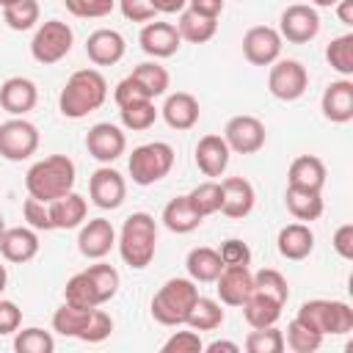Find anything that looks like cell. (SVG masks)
<instances>
[{
  "label": "cell",
  "mask_w": 353,
  "mask_h": 353,
  "mask_svg": "<svg viewBox=\"0 0 353 353\" xmlns=\"http://www.w3.org/2000/svg\"><path fill=\"white\" fill-rule=\"evenodd\" d=\"M108 99V80L99 69H77L61 88L58 110L66 119H85L88 113L99 110Z\"/></svg>",
  "instance_id": "6da1fadb"
},
{
  "label": "cell",
  "mask_w": 353,
  "mask_h": 353,
  "mask_svg": "<svg viewBox=\"0 0 353 353\" xmlns=\"http://www.w3.org/2000/svg\"><path fill=\"white\" fill-rule=\"evenodd\" d=\"M77 179V168L72 163V157L66 154H50L44 160H36L28 174H25V190L28 196L50 204L55 199H61L63 193H69L74 188Z\"/></svg>",
  "instance_id": "7a4b0ae2"
},
{
  "label": "cell",
  "mask_w": 353,
  "mask_h": 353,
  "mask_svg": "<svg viewBox=\"0 0 353 353\" xmlns=\"http://www.w3.org/2000/svg\"><path fill=\"white\" fill-rule=\"evenodd\" d=\"M119 254L124 265L132 270H143L152 265L154 251H157V223L149 212H132L124 218L121 232H119Z\"/></svg>",
  "instance_id": "3957f363"
},
{
  "label": "cell",
  "mask_w": 353,
  "mask_h": 353,
  "mask_svg": "<svg viewBox=\"0 0 353 353\" xmlns=\"http://www.w3.org/2000/svg\"><path fill=\"white\" fill-rule=\"evenodd\" d=\"M199 298V287L196 281L188 276V279H168L152 298L149 309H152V317L160 323V325H185V317L190 312V306L196 303Z\"/></svg>",
  "instance_id": "277c9868"
},
{
  "label": "cell",
  "mask_w": 353,
  "mask_h": 353,
  "mask_svg": "<svg viewBox=\"0 0 353 353\" xmlns=\"http://www.w3.org/2000/svg\"><path fill=\"white\" fill-rule=\"evenodd\" d=\"M295 320H301L306 328L317 331L320 336H342L353 331V309L345 301H325V298H312L303 301Z\"/></svg>",
  "instance_id": "5b68a950"
},
{
  "label": "cell",
  "mask_w": 353,
  "mask_h": 353,
  "mask_svg": "<svg viewBox=\"0 0 353 353\" xmlns=\"http://www.w3.org/2000/svg\"><path fill=\"white\" fill-rule=\"evenodd\" d=\"M130 176L135 185L149 188L154 182H160L163 176H168V171L174 168V149L165 141H152V143H141L132 149L130 160H127Z\"/></svg>",
  "instance_id": "8992f818"
},
{
  "label": "cell",
  "mask_w": 353,
  "mask_h": 353,
  "mask_svg": "<svg viewBox=\"0 0 353 353\" xmlns=\"http://www.w3.org/2000/svg\"><path fill=\"white\" fill-rule=\"evenodd\" d=\"M72 44H74V30L69 28V22H63V19H47L33 33L30 55H33L36 63L52 66V63L63 61L72 52Z\"/></svg>",
  "instance_id": "52a82bcc"
},
{
  "label": "cell",
  "mask_w": 353,
  "mask_h": 353,
  "mask_svg": "<svg viewBox=\"0 0 353 353\" xmlns=\"http://www.w3.org/2000/svg\"><path fill=\"white\" fill-rule=\"evenodd\" d=\"M39 127L25 116H11L0 124V157L8 163H22L39 149Z\"/></svg>",
  "instance_id": "ba28073f"
},
{
  "label": "cell",
  "mask_w": 353,
  "mask_h": 353,
  "mask_svg": "<svg viewBox=\"0 0 353 353\" xmlns=\"http://www.w3.org/2000/svg\"><path fill=\"white\" fill-rule=\"evenodd\" d=\"M309 88V72L295 58H279L268 72V91L281 102H295Z\"/></svg>",
  "instance_id": "9c48e42d"
},
{
  "label": "cell",
  "mask_w": 353,
  "mask_h": 353,
  "mask_svg": "<svg viewBox=\"0 0 353 353\" xmlns=\"http://www.w3.org/2000/svg\"><path fill=\"white\" fill-rule=\"evenodd\" d=\"M320 33V14L314 6L295 3L287 6L279 17V36L290 44H309Z\"/></svg>",
  "instance_id": "30bf717a"
},
{
  "label": "cell",
  "mask_w": 353,
  "mask_h": 353,
  "mask_svg": "<svg viewBox=\"0 0 353 353\" xmlns=\"http://www.w3.org/2000/svg\"><path fill=\"white\" fill-rule=\"evenodd\" d=\"M223 141L237 154H254L265 146V124L248 113L232 116L223 127Z\"/></svg>",
  "instance_id": "8fae6325"
},
{
  "label": "cell",
  "mask_w": 353,
  "mask_h": 353,
  "mask_svg": "<svg viewBox=\"0 0 353 353\" xmlns=\"http://www.w3.org/2000/svg\"><path fill=\"white\" fill-rule=\"evenodd\" d=\"M281 36L270 25H254L243 36V55L251 66H270L281 58Z\"/></svg>",
  "instance_id": "7c38bea8"
},
{
  "label": "cell",
  "mask_w": 353,
  "mask_h": 353,
  "mask_svg": "<svg viewBox=\"0 0 353 353\" xmlns=\"http://www.w3.org/2000/svg\"><path fill=\"white\" fill-rule=\"evenodd\" d=\"M85 149L88 154L102 163V165H110L113 160H119L127 149V135L121 127L110 124V121H99L94 124L88 132H85Z\"/></svg>",
  "instance_id": "4fadbf2b"
},
{
  "label": "cell",
  "mask_w": 353,
  "mask_h": 353,
  "mask_svg": "<svg viewBox=\"0 0 353 353\" xmlns=\"http://www.w3.org/2000/svg\"><path fill=\"white\" fill-rule=\"evenodd\" d=\"M88 196L99 210H119L127 199V182L116 168L102 165L88 176Z\"/></svg>",
  "instance_id": "5bb4252c"
},
{
  "label": "cell",
  "mask_w": 353,
  "mask_h": 353,
  "mask_svg": "<svg viewBox=\"0 0 353 353\" xmlns=\"http://www.w3.org/2000/svg\"><path fill=\"white\" fill-rule=\"evenodd\" d=\"M138 44L146 55H152L154 61L157 58H171L176 55V50L182 47V36L176 30V25L171 22H160V19H152L141 28V36H138Z\"/></svg>",
  "instance_id": "9a60e30c"
},
{
  "label": "cell",
  "mask_w": 353,
  "mask_h": 353,
  "mask_svg": "<svg viewBox=\"0 0 353 353\" xmlns=\"http://www.w3.org/2000/svg\"><path fill=\"white\" fill-rule=\"evenodd\" d=\"M116 245V229L108 218H91L80 226L77 234V251L85 259H102Z\"/></svg>",
  "instance_id": "2e32d148"
},
{
  "label": "cell",
  "mask_w": 353,
  "mask_h": 353,
  "mask_svg": "<svg viewBox=\"0 0 353 353\" xmlns=\"http://www.w3.org/2000/svg\"><path fill=\"white\" fill-rule=\"evenodd\" d=\"M251 287L254 273L248 270V265H223V270L215 279V290L223 306H243L251 295Z\"/></svg>",
  "instance_id": "e0dca14e"
},
{
  "label": "cell",
  "mask_w": 353,
  "mask_h": 353,
  "mask_svg": "<svg viewBox=\"0 0 353 353\" xmlns=\"http://www.w3.org/2000/svg\"><path fill=\"white\" fill-rule=\"evenodd\" d=\"M127 44L124 36L113 28H99L85 39V55L94 66H113L124 58Z\"/></svg>",
  "instance_id": "ac0fdd59"
},
{
  "label": "cell",
  "mask_w": 353,
  "mask_h": 353,
  "mask_svg": "<svg viewBox=\"0 0 353 353\" xmlns=\"http://www.w3.org/2000/svg\"><path fill=\"white\" fill-rule=\"evenodd\" d=\"M229 157H232V149L226 146L223 135H204V138H199V143L193 149L196 168L210 179L223 176V171L229 168Z\"/></svg>",
  "instance_id": "d6986e66"
},
{
  "label": "cell",
  "mask_w": 353,
  "mask_h": 353,
  "mask_svg": "<svg viewBox=\"0 0 353 353\" xmlns=\"http://www.w3.org/2000/svg\"><path fill=\"white\" fill-rule=\"evenodd\" d=\"M320 110L331 124H347L353 119V80L342 77L328 83L320 97Z\"/></svg>",
  "instance_id": "ffe728a7"
},
{
  "label": "cell",
  "mask_w": 353,
  "mask_h": 353,
  "mask_svg": "<svg viewBox=\"0 0 353 353\" xmlns=\"http://www.w3.org/2000/svg\"><path fill=\"white\" fill-rule=\"evenodd\" d=\"M254 185L243 176H226L221 182V212L226 218H245L254 210Z\"/></svg>",
  "instance_id": "44dd1931"
},
{
  "label": "cell",
  "mask_w": 353,
  "mask_h": 353,
  "mask_svg": "<svg viewBox=\"0 0 353 353\" xmlns=\"http://www.w3.org/2000/svg\"><path fill=\"white\" fill-rule=\"evenodd\" d=\"M0 254L14 265H25L39 254V234L30 226H6L0 234Z\"/></svg>",
  "instance_id": "7402d4cb"
},
{
  "label": "cell",
  "mask_w": 353,
  "mask_h": 353,
  "mask_svg": "<svg viewBox=\"0 0 353 353\" xmlns=\"http://www.w3.org/2000/svg\"><path fill=\"white\" fill-rule=\"evenodd\" d=\"M36 102H39V88H36V83L33 80H28V77H8L3 85H0V105H3V110L6 113H11V116H25V113H30L33 108H36Z\"/></svg>",
  "instance_id": "603a6c76"
},
{
  "label": "cell",
  "mask_w": 353,
  "mask_h": 353,
  "mask_svg": "<svg viewBox=\"0 0 353 353\" xmlns=\"http://www.w3.org/2000/svg\"><path fill=\"white\" fill-rule=\"evenodd\" d=\"M160 113H163V119H165V124H168L171 130L185 132V130L196 127V121H199V116H201V108H199V99H196L193 94H188V91H174V94L165 97Z\"/></svg>",
  "instance_id": "cb8c5ba5"
},
{
  "label": "cell",
  "mask_w": 353,
  "mask_h": 353,
  "mask_svg": "<svg viewBox=\"0 0 353 353\" xmlns=\"http://www.w3.org/2000/svg\"><path fill=\"white\" fill-rule=\"evenodd\" d=\"M276 248L284 259H292V262H301L312 254L314 248V232L306 226V223H287L279 229V237H276Z\"/></svg>",
  "instance_id": "d4e9b609"
},
{
  "label": "cell",
  "mask_w": 353,
  "mask_h": 353,
  "mask_svg": "<svg viewBox=\"0 0 353 353\" xmlns=\"http://www.w3.org/2000/svg\"><path fill=\"white\" fill-rule=\"evenodd\" d=\"M85 212H88V204L80 193L69 190L63 193L61 199L50 201V218H52V229H77L83 226L85 221Z\"/></svg>",
  "instance_id": "484cf974"
},
{
  "label": "cell",
  "mask_w": 353,
  "mask_h": 353,
  "mask_svg": "<svg viewBox=\"0 0 353 353\" xmlns=\"http://www.w3.org/2000/svg\"><path fill=\"white\" fill-rule=\"evenodd\" d=\"M281 309H284L281 301H276L270 295H262V292H256L251 287V295L243 303V317H245V323L251 328H265V325H276L279 323Z\"/></svg>",
  "instance_id": "4316f807"
},
{
  "label": "cell",
  "mask_w": 353,
  "mask_h": 353,
  "mask_svg": "<svg viewBox=\"0 0 353 353\" xmlns=\"http://www.w3.org/2000/svg\"><path fill=\"white\" fill-rule=\"evenodd\" d=\"M284 204L292 218L298 221H317L323 215V190H309L298 185H287Z\"/></svg>",
  "instance_id": "83f0119b"
},
{
  "label": "cell",
  "mask_w": 353,
  "mask_h": 353,
  "mask_svg": "<svg viewBox=\"0 0 353 353\" xmlns=\"http://www.w3.org/2000/svg\"><path fill=\"white\" fill-rule=\"evenodd\" d=\"M201 221H204V218L193 210V204L188 201V193L171 199V201L163 207V223H165V229L174 232V234H190V232H196V229L201 226Z\"/></svg>",
  "instance_id": "f1b7e54d"
},
{
  "label": "cell",
  "mask_w": 353,
  "mask_h": 353,
  "mask_svg": "<svg viewBox=\"0 0 353 353\" xmlns=\"http://www.w3.org/2000/svg\"><path fill=\"white\" fill-rule=\"evenodd\" d=\"M185 268H188V276L196 281V284H210L218 279V273L223 270V262H221V254L210 245H196L188 251V259H185Z\"/></svg>",
  "instance_id": "f546056e"
},
{
  "label": "cell",
  "mask_w": 353,
  "mask_h": 353,
  "mask_svg": "<svg viewBox=\"0 0 353 353\" xmlns=\"http://www.w3.org/2000/svg\"><path fill=\"white\" fill-rule=\"evenodd\" d=\"M287 185L309 188V190H323L325 185V163L314 154H301L290 163L287 171Z\"/></svg>",
  "instance_id": "4dcf8cb0"
},
{
  "label": "cell",
  "mask_w": 353,
  "mask_h": 353,
  "mask_svg": "<svg viewBox=\"0 0 353 353\" xmlns=\"http://www.w3.org/2000/svg\"><path fill=\"white\" fill-rule=\"evenodd\" d=\"M94 309H97V306H94ZM94 309H80V306H72V303L63 301V303L55 309V314H52V331H58L61 336H72V339H80V342H83Z\"/></svg>",
  "instance_id": "1f68e13d"
},
{
  "label": "cell",
  "mask_w": 353,
  "mask_h": 353,
  "mask_svg": "<svg viewBox=\"0 0 353 353\" xmlns=\"http://www.w3.org/2000/svg\"><path fill=\"white\" fill-rule=\"evenodd\" d=\"M176 30H179L182 41L204 44V41H210V39L218 33V19H215V17L196 14V11H190V8H185V11H179Z\"/></svg>",
  "instance_id": "d6a6232c"
},
{
  "label": "cell",
  "mask_w": 353,
  "mask_h": 353,
  "mask_svg": "<svg viewBox=\"0 0 353 353\" xmlns=\"http://www.w3.org/2000/svg\"><path fill=\"white\" fill-rule=\"evenodd\" d=\"M223 317H226V314H223V309H221L218 301L199 295L196 303L190 306L188 317H185V325L193 328V331H199V334H201V331H215V328L223 325Z\"/></svg>",
  "instance_id": "836d02e7"
},
{
  "label": "cell",
  "mask_w": 353,
  "mask_h": 353,
  "mask_svg": "<svg viewBox=\"0 0 353 353\" xmlns=\"http://www.w3.org/2000/svg\"><path fill=\"white\" fill-rule=\"evenodd\" d=\"M63 301L72 303V306H80V309H94V306H102V298L91 281V276L85 270L74 273L66 287H63Z\"/></svg>",
  "instance_id": "e575fe53"
},
{
  "label": "cell",
  "mask_w": 353,
  "mask_h": 353,
  "mask_svg": "<svg viewBox=\"0 0 353 353\" xmlns=\"http://www.w3.org/2000/svg\"><path fill=\"white\" fill-rule=\"evenodd\" d=\"M119 119H121V127H124V130L143 132V130H149V127L157 121V108H154L152 99L130 102V105H121V108H119Z\"/></svg>",
  "instance_id": "d590c367"
},
{
  "label": "cell",
  "mask_w": 353,
  "mask_h": 353,
  "mask_svg": "<svg viewBox=\"0 0 353 353\" xmlns=\"http://www.w3.org/2000/svg\"><path fill=\"white\" fill-rule=\"evenodd\" d=\"M130 74L143 85V91H146L152 99H154V97H163V94L168 91V83H171L165 66H160L157 61H143V63H138Z\"/></svg>",
  "instance_id": "8d00e7d4"
},
{
  "label": "cell",
  "mask_w": 353,
  "mask_h": 353,
  "mask_svg": "<svg viewBox=\"0 0 353 353\" xmlns=\"http://www.w3.org/2000/svg\"><path fill=\"white\" fill-rule=\"evenodd\" d=\"M325 61L331 63L334 72H339L342 77H350L353 74V33L334 36L325 47Z\"/></svg>",
  "instance_id": "74e56055"
},
{
  "label": "cell",
  "mask_w": 353,
  "mask_h": 353,
  "mask_svg": "<svg viewBox=\"0 0 353 353\" xmlns=\"http://www.w3.org/2000/svg\"><path fill=\"white\" fill-rule=\"evenodd\" d=\"M188 201L193 204V210H196L201 218L221 212V182L207 179V182L196 185V188L188 193Z\"/></svg>",
  "instance_id": "f35d334b"
},
{
  "label": "cell",
  "mask_w": 353,
  "mask_h": 353,
  "mask_svg": "<svg viewBox=\"0 0 353 353\" xmlns=\"http://www.w3.org/2000/svg\"><path fill=\"white\" fill-rule=\"evenodd\" d=\"M14 350L17 353H52L55 350V339L50 331L44 328H17V336H14Z\"/></svg>",
  "instance_id": "ab89813d"
},
{
  "label": "cell",
  "mask_w": 353,
  "mask_h": 353,
  "mask_svg": "<svg viewBox=\"0 0 353 353\" xmlns=\"http://www.w3.org/2000/svg\"><path fill=\"white\" fill-rule=\"evenodd\" d=\"M39 17H41V8L36 0H17L14 6L3 8V22L11 30H30V28H36Z\"/></svg>",
  "instance_id": "60d3db41"
},
{
  "label": "cell",
  "mask_w": 353,
  "mask_h": 353,
  "mask_svg": "<svg viewBox=\"0 0 353 353\" xmlns=\"http://www.w3.org/2000/svg\"><path fill=\"white\" fill-rule=\"evenodd\" d=\"M323 345V336L312 328H306L301 320H290L287 325V334H284V347L295 350V353H314L317 347Z\"/></svg>",
  "instance_id": "b9f144b4"
},
{
  "label": "cell",
  "mask_w": 353,
  "mask_h": 353,
  "mask_svg": "<svg viewBox=\"0 0 353 353\" xmlns=\"http://www.w3.org/2000/svg\"><path fill=\"white\" fill-rule=\"evenodd\" d=\"M85 273L91 276V281H94V287H97L102 303H108V301L116 298V292H119V281H121V279H119V270H116L113 265H108V262H97V265H88Z\"/></svg>",
  "instance_id": "7bdbcfd3"
},
{
  "label": "cell",
  "mask_w": 353,
  "mask_h": 353,
  "mask_svg": "<svg viewBox=\"0 0 353 353\" xmlns=\"http://www.w3.org/2000/svg\"><path fill=\"white\" fill-rule=\"evenodd\" d=\"M245 350L248 353H281L284 350V334L276 325L254 328L245 336Z\"/></svg>",
  "instance_id": "ee69618b"
},
{
  "label": "cell",
  "mask_w": 353,
  "mask_h": 353,
  "mask_svg": "<svg viewBox=\"0 0 353 353\" xmlns=\"http://www.w3.org/2000/svg\"><path fill=\"white\" fill-rule=\"evenodd\" d=\"M254 290L262 292V295H270V298H276L281 303H287V298H290L287 279L273 268H262V270L254 273Z\"/></svg>",
  "instance_id": "f6af8a7d"
},
{
  "label": "cell",
  "mask_w": 353,
  "mask_h": 353,
  "mask_svg": "<svg viewBox=\"0 0 353 353\" xmlns=\"http://www.w3.org/2000/svg\"><path fill=\"white\" fill-rule=\"evenodd\" d=\"M66 11L80 19H102L116 8V0H63Z\"/></svg>",
  "instance_id": "bcb514c9"
},
{
  "label": "cell",
  "mask_w": 353,
  "mask_h": 353,
  "mask_svg": "<svg viewBox=\"0 0 353 353\" xmlns=\"http://www.w3.org/2000/svg\"><path fill=\"white\" fill-rule=\"evenodd\" d=\"M22 218L28 221L30 229L36 232H52V218H50V204L28 196L25 204H22Z\"/></svg>",
  "instance_id": "7dc6e473"
},
{
  "label": "cell",
  "mask_w": 353,
  "mask_h": 353,
  "mask_svg": "<svg viewBox=\"0 0 353 353\" xmlns=\"http://www.w3.org/2000/svg\"><path fill=\"white\" fill-rule=\"evenodd\" d=\"M204 342L199 336V331H174L165 342H163V353H201Z\"/></svg>",
  "instance_id": "c3c4849f"
},
{
  "label": "cell",
  "mask_w": 353,
  "mask_h": 353,
  "mask_svg": "<svg viewBox=\"0 0 353 353\" xmlns=\"http://www.w3.org/2000/svg\"><path fill=\"white\" fill-rule=\"evenodd\" d=\"M116 3H119V11H121V17H124L127 22H141V25H146V22H152V19L157 17L152 0H116Z\"/></svg>",
  "instance_id": "681fc988"
},
{
  "label": "cell",
  "mask_w": 353,
  "mask_h": 353,
  "mask_svg": "<svg viewBox=\"0 0 353 353\" xmlns=\"http://www.w3.org/2000/svg\"><path fill=\"white\" fill-rule=\"evenodd\" d=\"M113 99H116V105L121 108V105L141 102V99H152V97L143 91V85H141L132 74H127L124 80H119V83H116V88H113Z\"/></svg>",
  "instance_id": "f907efd6"
},
{
  "label": "cell",
  "mask_w": 353,
  "mask_h": 353,
  "mask_svg": "<svg viewBox=\"0 0 353 353\" xmlns=\"http://www.w3.org/2000/svg\"><path fill=\"white\" fill-rule=\"evenodd\" d=\"M218 254H221V262L223 265H251V248H248V243H243L237 237L223 240L221 248H218Z\"/></svg>",
  "instance_id": "816d5d0a"
},
{
  "label": "cell",
  "mask_w": 353,
  "mask_h": 353,
  "mask_svg": "<svg viewBox=\"0 0 353 353\" xmlns=\"http://www.w3.org/2000/svg\"><path fill=\"white\" fill-rule=\"evenodd\" d=\"M110 331H113V317L97 306L94 314H91V323H88V331H85L83 342H91V345L94 342H105L110 336Z\"/></svg>",
  "instance_id": "f5cc1de1"
},
{
  "label": "cell",
  "mask_w": 353,
  "mask_h": 353,
  "mask_svg": "<svg viewBox=\"0 0 353 353\" xmlns=\"http://www.w3.org/2000/svg\"><path fill=\"white\" fill-rule=\"evenodd\" d=\"M19 325H22V309L14 301L0 298V336L14 334Z\"/></svg>",
  "instance_id": "db71d44e"
},
{
  "label": "cell",
  "mask_w": 353,
  "mask_h": 353,
  "mask_svg": "<svg viewBox=\"0 0 353 353\" xmlns=\"http://www.w3.org/2000/svg\"><path fill=\"white\" fill-rule=\"evenodd\" d=\"M331 245H334V251H336L342 259H353V223H342V226L334 232Z\"/></svg>",
  "instance_id": "11a10c76"
},
{
  "label": "cell",
  "mask_w": 353,
  "mask_h": 353,
  "mask_svg": "<svg viewBox=\"0 0 353 353\" xmlns=\"http://www.w3.org/2000/svg\"><path fill=\"white\" fill-rule=\"evenodd\" d=\"M188 8L196 11V14H204V17H221L223 11V0H188Z\"/></svg>",
  "instance_id": "9f6ffc18"
},
{
  "label": "cell",
  "mask_w": 353,
  "mask_h": 353,
  "mask_svg": "<svg viewBox=\"0 0 353 353\" xmlns=\"http://www.w3.org/2000/svg\"><path fill=\"white\" fill-rule=\"evenodd\" d=\"M157 14H179L188 8V0H152Z\"/></svg>",
  "instance_id": "6f0895ef"
},
{
  "label": "cell",
  "mask_w": 353,
  "mask_h": 353,
  "mask_svg": "<svg viewBox=\"0 0 353 353\" xmlns=\"http://www.w3.org/2000/svg\"><path fill=\"white\" fill-rule=\"evenodd\" d=\"M334 8H336L339 22H342L345 28H353V0H339Z\"/></svg>",
  "instance_id": "680465c9"
},
{
  "label": "cell",
  "mask_w": 353,
  "mask_h": 353,
  "mask_svg": "<svg viewBox=\"0 0 353 353\" xmlns=\"http://www.w3.org/2000/svg\"><path fill=\"white\" fill-rule=\"evenodd\" d=\"M204 350H207V353H221V350H226V353H237V350H240V345L226 342V339H215V342L204 345Z\"/></svg>",
  "instance_id": "91938a15"
},
{
  "label": "cell",
  "mask_w": 353,
  "mask_h": 353,
  "mask_svg": "<svg viewBox=\"0 0 353 353\" xmlns=\"http://www.w3.org/2000/svg\"><path fill=\"white\" fill-rule=\"evenodd\" d=\"M336 3H339V0H312L314 8H334Z\"/></svg>",
  "instance_id": "94428289"
},
{
  "label": "cell",
  "mask_w": 353,
  "mask_h": 353,
  "mask_svg": "<svg viewBox=\"0 0 353 353\" xmlns=\"http://www.w3.org/2000/svg\"><path fill=\"white\" fill-rule=\"evenodd\" d=\"M6 284H8V270H6V265L0 262V295H3V290H6Z\"/></svg>",
  "instance_id": "6125c7cd"
},
{
  "label": "cell",
  "mask_w": 353,
  "mask_h": 353,
  "mask_svg": "<svg viewBox=\"0 0 353 353\" xmlns=\"http://www.w3.org/2000/svg\"><path fill=\"white\" fill-rule=\"evenodd\" d=\"M14 3H17V0H0V6H3V8H8V6H14Z\"/></svg>",
  "instance_id": "be15d7a7"
},
{
  "label": "cell",
  "mask_w": 353,
  "mask_h": 353,
  "mask_svg": "<svg viewBox=\"0 0 353 353\" xmlns=\"http://www.w3.org/2000/svg\"><path fill=\"white\" fill-rule=\"evenodd\" d=\"M6 232V218H3V212H0V234Z\"/></svg>",
  "instance_id": "e7e4bbea"
}]
</instances>
